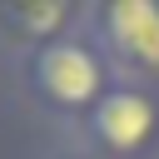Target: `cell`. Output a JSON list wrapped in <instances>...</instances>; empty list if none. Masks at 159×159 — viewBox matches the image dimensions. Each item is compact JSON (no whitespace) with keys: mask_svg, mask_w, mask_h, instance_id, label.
<instances>
[{"mask_svg":"<svg viewBox=\"0 0 159 159\" xmlns=\"http://www.w3.org/2000/svg\"><path fill=\"white\" fill-rule=\"evenodd\" d=\"M30 84L50 109L84 119L104 99V89L114 84V70L99 55V45L89 40V30H75V35H60L30 55Z\"/></svg>","mask_w":159,"mask_h":159,"instance_id":"1","label":"cell"},{"mask_svg":"<svg viewBox=\"0 0 159 159\" xmlns=\"http://www.w3.org/2000/svg\"><path fill=\"white\" fill-rule=\"evenodd\" d=\"M89 40L109 60L114 80H159V0H109L89 10Z\"/></svg>","mask_w":159,"mask_h":159,"instance_id":"2","label":"cell"},{"mask_svg":"<svg viewBox=\"0 0 159 159\" xmlns=\"http://www.w3.org/2000/svg\"><path fill=\"white\" fill-rule=\"evenodd\" d=\"M84 134L99 154L109 159H134L154 144L159 134V99L149 84H129V80H114L104 89V99L84 114Z\"/></svg>","mask_w":159,"mask_h":159,"instance_id":"3","label":"cell"},{"mask_svg":"<svg viewBox=\"0 0 159 159\" xmlns=\"http://www.w3.org/2000/svg\"><path fill=\"white\" fill-rule=\"evenodd\" d=\"M80 20H89V10H80V5H70V0H0V30H5V40L10 45H20V50H40V45H50V40H60V35H75V25Z\"/></svg>","mask_w":159,"mask_h":159,"instance_id":"4","label":"cell"}]
</instances>
